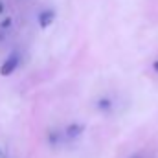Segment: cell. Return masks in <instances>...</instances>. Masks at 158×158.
Returning a JSON list of instances; mask_svg holds the SVG:
<instances>
[{
    "label": "cell",
    "mask_w": 158,
    "mask_h": 158,
    "mask_svg": "<svg viewBox=\"0 0 158 158\" xmlns=\"http://www.w3.org/2000/svg\"><path fill=\"white\" fill-rule=\"evenodd\" d=\"M20 66V53L17 50H13L6 59L4 63L0 64V76L2 77H9L11 74H15V70Z\"/></svg>",
    "instance_id": "cell-1"
},
{
    "label": "cell",
    "mask_w": 158,
    "mask_h": 158,
    "mask_svg": "<svg viewBox=\"0 0 158 158\" xmlns=\"http://www.w3.org/2000/svg\"><path fill=\"white\" fill-rule=\"evenodd\" d=\"M94 109H96L99 114H110V112H114V109H116V99H114L110 94H99V96L94 99Z\"/></svg>",
    "instance_id": "cell-2"
},
{
    "label": "cell",
    "mask_w": 158,
    "mask_h": 158,
    "mask_svg": "<svg viewBox=\"0 0 158 158\" xmlns=\"http://www.w3.org/2000/svg\"><path fill=\"white\" fill-rule=\"evenodd\" d=\"M55 19H57V11L53 7H42L39 13H37V17H35L37 26H39L40 30H48L55 22Z\"/></svg>",
    "instance_id": "cell-3"
},
{
    "label": "cell",
    "mask_w": 158,
    "mask_h": 158,
    "mask_svg": "<svg viewBox=\"0 0 158 158\" xmlns=\"http://www.w3.org/2000/svg\"><path fill=\"white\" fill-rule=\"evenodd\" d=\"M85 131H86V125H85V123H81V121H70V123L63 129V132H64V140H66V142L79 140V138L85 134Z\"/></svg>",
    "instance_id": "cell-4"
},
{
    "label": "cell",
    "mask_w": 158,
    "mask_h": 158,
    "mask_svg": "<svg viewBox=\"0 0 158 158\" xmlns=\"http://www.w3.org/2000/svg\"><path fill=\"white\" fill-rule=\"evenodd\" d=\"M63 142H66L64 140V132H63V129H50L48 132H46V143L52 147V149H57Z\"/></svg>",
    "instance_id": "cell-5"
},
{
    "label": "cell",
    "mask_w": 158,
    "mask_h": 158,
    "mask_svg": "<svg viewBox=\"0 0 158 158\" xmlns=\"http://www.w3.org/2000/svg\"><path fill=\"white\" fill-rule=\"evenodd\" d=\"M11 26H13V19L11 17H4L0 20V31H9Z\"/></svg>",
    "instance_id": "cell-6"
},
{
    "label": "cell",
    "mask_w": 158,
    "mask_h": 158,
    "mask_svg": "<svg viewBox=\"0 0 158 158\" xmlns=\"http://www.w3.org/2000/svg\"><path fill=\"white\" fill-rule=\"evenodd\" d=\"M151 70H153V72L158 76V59H155V61L151 63Z\"/></svg>",
    "instance_id": "cell-7"
},
{
    "label": "cell",
    "mask_w": 158,
    "mask_h": 158,
    "mask_svg": "<svg viewBox=\"0 0 158 158\" xmlns=\"http://www.w3.org/2000/svg\"><path fill=\"white\" fill-rule=\"evenodd\" d=\"M2 15H6V2L0 0V17H2Z\"/></svg>",
    "instance_id": "cell-8"
},
{
    "label": "cell",
    "mask_w": 158,
    "mask_h": 158,
    "mask_svg": "<svg viewBox=\"0 0 158 158\" xmlns=\"http://www.w3.org/2000/svg\"><path fill=\"white\" fill-rule=\"evenodd\" d=\"M0 156H2V151H0Z\"/></svg>",
    "instance_id": "cell-9"
},
{
    "label": "cell",
    "mask_w": 158,
    "mask_h": 158,
    "mask_svg": "<svg viewBox=\"0 0 158 158\" xmlns=\"http://www.w3.org/2000/svg\"><path fill=\"white\" fill-rule=\"evenodd\" d=\"M132 158H138V156H132Z\"/></svg>",
    "instance_id": "cell-10"
}]
</instances>
